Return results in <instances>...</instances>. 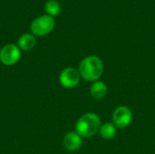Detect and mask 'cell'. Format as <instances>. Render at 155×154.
<instances>
[{
    "label": "cell",
    "instance_id": "1",
    "mask_svg": "<svg viewBox=\"0 0 155 154\" xmlns=\"http://www.w3.org/2000/svg\"><path fill=\"white\" fill-rule=\"evenodd\" d=\"M103 62L97 56L91 55L84 58L79 66L80 75L88 82H94L98 80L103 74Z\"/></svg>",
    "mask_w": 155,
    "mask_h": 154
},
{
    "label": "cell",
    "instance_id": "2",
    "mask_svg": "<svg viewBox=\"0 0 155 154\" xmlns=\"http://www.w3.org/2000/svg\"><path fill=\"white\" fill-rule=\"evenodd\" d=\"M101 127V120L95 113H86L77 122L75 130L81 137L88 138L94 136Z\"/></svg>",
    "mask_w": 155,
    "mask_h": 154
},
{
    "label": "cell",
    "instance_id": "3",
    "mask_svg": "<svg viewBox=\"0 0 155 154\" xmlns=\"http://www.w3.org/2000/svg\"><path fill=\"white\" fill-rule=\"evenodd\" d=\"M54 28V20L48 15H41L35 18L31 24V31L37 36L45 35Z\"/></svg>",
    "mask_w": 155,
    "mask_h": 154
},
{
    "label": "cell",
    "instance_id": "4",
    "mask_svg": "<svg viewBox=\"0 0 155 154\" xmlns=\"http://www.w3.org/2000/svg\"><path fill=\"white\" fill-rule=\"evenodd\" d=\"M21 53L18 46L15 44H6L0 51V61L5 65H13L20 59Z\"/></svg>",
    "mask_w": 155,
    "mask_h": 154
},
{
    "label": "cell",
    "instance_id": "5",
    "mask_svg": "<svg viewBox=\"0 0 155 154\" xmlns=\"http://www.w3.org/2000/svg\"><path fill=\"white\" fill-rule=\"evenodd\" d=\"M80 73L75 70L74 68L69 67V68H65L64 70L62 71L59 80L61 84L64 87V88H74L75 87L79 82H80Z\"/></svg>",
    "mask_w": 155,
    "mask_h": 154
},
{
    "label": "cell",
    "instance_id": "6",
    "mask_svg": "<svg viewBox=\"0 0 155 154\" xmlns=\"http://www.w3.org/2000/svg\"><path fill=\"white\" fill-rule=\"evenodd\" d=\"M113 120L117 127L125 128L131 123L133 120V113L129 108L125 106H120L114 112Z\"/></svg>",
    "mask_w": 155,
    "mask_h": 154
},
{
    "label": "cell",
    "instance_id": "7",
    "mask_svg": "<svg viewBox=\"0 0 155 154\" xmlns=\"http://www.w3.org/2000/svg\"><path fill=\"white\" fill-rule=\"evenodd\" d=\"M82 145V139L76 133H69L64 138V146L70 152L78 150Z\"/></svg>",
    "mask_w": 155,
    "mask_h": 154
},
{
    "label": "cell",
    "instance_id": "8",
    "mask_svg": "<svg viewBox=\"0 0 155 154\" xmlns=\"http://www.w3.org/2000/svg\"><path fill=\"white\" fill-rule=\"evenodd\" d=\"M36 44V40L34 35L29 34H24L18 39V46L24 51L32 50Z\"/></svg>",
    "mask_w": 155,
    "mask_h": 154
},
{
    "label": "cell",
    "instance_id": "9",
    "mask_svg": "<svg viewBox=\"0 0 155 154\" xmlns=\"http://www.w3.org/2000/svg\"><path fill=\"white\" fill-rule=\"evenodd\" d=\"M90 93L94 99H103L107 93V86L103 82H95L91 86Z\"/></svg>",
    "mask_w": 155,
    "mask_h": 154
},
{
    "label": "cell",
    "instance_id": "10",
    "mask_svg": "<svg viewBox=\"0 0 155 154\" xmlns=\"http://www.w3.org/2000/svg\"><path fill=\"white\" fill-rule=\"evenodd\" d=\"M100 133L101 136L105 140L113 139L116 134V128L114 124L110 123H106L100 127Z\"/></svg>",
    "mask_w": 155,
    "mask_h": 154
},
{
    "label": "cell",
    "instance_id": "11",
    "mask_svg": "<svg viewBox=\"0 0 155 154\" xmlns=\"http://www.w3.org/2000/svg\"><path fill=\"white\" fill-rule=\"evenodd\" d=\"M45 9L48 15L50 16H56L61 12V5L56 0H49L45 3Z\"/></svg>",
    "mask_w": 155,
    "mask_h": 154
}]
</instances>
